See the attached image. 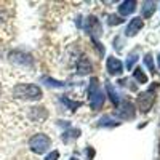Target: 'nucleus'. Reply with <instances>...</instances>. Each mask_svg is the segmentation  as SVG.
<instances>
[{"mask_svg": "<svg viewBox=\"0 0 160 160\" xmlns=\"http://www.w3.org/2000/svg\"><path fill=\"white\" fill-rule=\"evenodd\" d=\"M13 96L19 98V99H40L42 98V90L37 85L19 83L13 88Z\"/></svg>", "mask_w": 160, "mask_h": 160, "instance_id": "obj_1", "label": "nucleus"}, {"mask_svg": "<svg viewBox=\"0 0 160 160\" xmlns=\"http://www.w3.org/2000/svg\"><path fill=\"white\" fill-rule=\"evenodd\" d=\"M88 96H90V106L93 109H99L102 102H104V95L99 88L98 78H91L90 82V90H88Z\"/></svg>", "mask_w": 160, "mask_h": 160, "instance_id": "obj_2", "label": "nucleus"}, {"mask_svg": "<svg viewBox=\"0 0 160 160\" xmlns=\"http://www.w3.org/2000/svg\"><path fill=\"white\" fill-rule=\"evenodd\" d=\"M50 144H51V141H50V138L47 135H35L29 141V148L35 154H43L50 148Z\"/></svg>", "mask_w": 160, "mask_h": 160, "instance_id": "obj_3", "label": "nucleus"}, {"mask_svg": "<svg viewBox=\"0 0 160 160\" xmlns=\"http://www.w3.org/2000/svg\"><path fill=\"white\" fill-rule=\"evenodd\" d=\"M154 101H155L154 88H152V90H148V91H144V93H141V95L138 96V106H139V109H141L142 112H148V111L152 108Z\"/></svg>", "mask_w": 160, "mask_h": 160, "instance_id": "obj_4", "label": "nucleus"}, {"mask_svg": "<svg viewBox=\"0 0 160 160\" xmlns=\"http://www.w3.org/2000/svg\"><path fill=\"white\" fill-rule=\"evenodd\" d=\"M117 115L122 118H135V106H133L130 101H123L122 104L118 106L117 109Z\"/></svg>", "mask_w": 160, "mask_h": 160, "instance_id": "obj_5", "label": "nucleus"}, {"mask_svg": "<svg viewBox=\"0 0 160 160\" xmlns=\"http://www.w3.org/2000/svg\"><path fill=\"white\" fill-rule=\"evenodd\" d=\"M141 28H142V19H141V18H133V19L130 21V24L127 26L125 34H127L128 37H133V35H136V34L141 31Z\"/></svg>", "mask_w": 160, "mask_h": 160, "instance_id": "obj_6", "label": "nucleus"}, {"mask_svg": "<svg viewBox=\"0 0 160 160\" xmlns=\"http://www.w3.org/2000/svg\"><path fill=\"white\" fill-rule=\"evenodd\" d=\"M108 71H109V74L115 75V74H120L123 71V66L117 58H109L108 59Z\"/></svg>", "mask_w": 160, "mask_h": 160, "instance_id": "obj_7", "label": "nucleus"}, {"mask_svg": "<svg viewBox=\"0 0 160 160\" xmlns=\"http://www.w3.org/2000/svg\"><path fill=\"white\" fill-rule=\"evenodd\" d=\"M135 10H136V2H135V0H130V2H122V5L118 7L120 15H123V16L131 15Z\"/></svg>", "mask_w": 160, "mask_h": 160, "instance_id": "obj_8", "label": "nucleus"}, {"mask_svg": "<svg viewBox=\"0 0 160 160\" xmlns=\"http://www.w3.org/2000/svg\"><path fill=\"white\" fill-rule=\"evenodd\" d=\"M77 71L80 75H85L88 72H91V64L87 58H80V61L77 62Z\"/></svg>", "mask_w": 160, "mask_h": 160, "instance_id": "obj_9", "label": "nucleus"}, {"mask_svg": "<svg viewBox=\"0 0 160 160\" xmlns=\"http://www.w3.org/2000/svg\"><path fill=\"white\" fill-rule=\"evenodd\" d=\"M88 34H91L93 35V38L96 40V34L99 32V22H98V19L95 18V16H90L88 18Z\"/></svg>", "mask_w": 160, "mask_h": 160, "instance_id": "obj_10", "label": "nucleus"}, {"mask_svg": "<svg viewBox=\"0 0 160 160\" xmlns=\"http://www.w3.org/2000/svg\"><path fill=\"white\" fill-rule=\"evenodd\" d=\"M154 10H155L154 2H144V3H142V16H144V18H151L152 13H154Z\"/></svg>", "mask_w": 160, "mask_h": 160, "instance_id": "obj_11", "label": "nucleus"}, {"mask_svg": "<svg viewBox=\"0 0 160 160\" xmlns=\"http://www.w3.org/2000/svg\"><path fill=\"white\" fill-rule=\"evenodd\" d=\"M135 78L138 80L139 83H148V75H146L141 69H136L135 71Z\"/></svg>", "mask_w": 160, "mask_h": 160, "instance_id": "obj_12", "label": "nucleus"}, {"mask_svg": "<svg viewBox=\"0 0 160 160\" xmlns=\"http://www.w3.org/2000/svg\"><path fill=\"white\" fill-rule=\"evenodd\" d=\"M106 88H108V91H109L111 101H112L114 104H118V96H117V93H114V90H112V85H111V83H108V85H106Z\"/></svg>", "mask_w": 160, "mask_h": 160, "instance_id": "obj_13", "label": "nucleus"}, {"mask_svg": "<svg viewBox=\"0 0 160 160\" xmlns=\"http://www.w3.org/2000/svg\"><path fill=\"white\" fill-rule=\"evenodd\" d=\"M136 61H138V55H136V53H131V55L128 56V59H127V68L131 69V68H133V64H135Z\"/></svg>", "mask_w": 160, "mask_h": 160, "instance_id": "obj_14", "label": "nucleus"}, {"mask_svg": "<svg viewBox=\"0 0 160 160\" xmlns=\"http://www.w3.org/2000/svg\"><path fill=\"white\" fill-rule=\"evenodd\" d=\"M144 62H146V66H148V68L154 72L155 71V68H154V62H152V56L151 55H146V58H144Z\"/></svg>", "mask_w": 160, "mask_h": 160, "instance_id": "obj_15", "label": "nucleus"}, {"mask_svg": "<svg viewBox=\"0 0 160 160\" xmlns=\"http://www.w3.org/2000/svg\"><path fill=\"white\" fill-rule=\"evenodd\" d=\"M62 102H66V104H68L69 106V108L74 111V109H77V108H80V102H72V101H69L68 98H62Z\"/></svg>", "mask_w": 160, "mask_h": 160, "instance_id": "obj_16", "label": "nucleus"}, {"mask_svg": "<svg viewBox=\"0 0 160 160\" xmlns=\"http://www.w3.org/2000/svg\"><path fill=\"white\" fill-rule=\"evenodd\" d=\"M43 82H47V85H53V87H64V83H59V82H55V80H51V78H48V77H45L43 78Z\"/></svg>", "mask_w": 160, "mask_h": 160, "instance_id": "obj_17", "label": "nucleus"}, {"mask_svg": "<svg viewBox=\"0 0 160 160\" xmlns=\"http://www.w3.org/2000/svg\"><path fill=\"white\" fill-rule=\"evenodd\" d=\"M123 19L122 18H118V16H114V15H111L109 16V24H120Z\"/></svg>", "mask_w": 160, "mask_h": 160, "instance_id": "obj_18", "label": "nucleus"}, {"mask_svg": "<svg viewBox=\"0 0 160 160\" xmlns=\"http://www.w3.org/2000/svg\"><path fill=\"white\" fill-rule=\"evenodd\" d=\"M58 158H59V152H58V151H53L50 155H47L45 160H58Z\"/></svg>", "mask_w": 160, "mask_h": 160, "instance_id": "obj_19", "label": "nucleus"}, {"mask_svg": "<svg viewBox=\"0 0 160 160\" xmlns=\"http://www.w3.org/2000/svg\"><path fill=\"white\" fill-rule=\"evenodd\" d=\"M158 68H160V55H158Z\"/></svg>", "mask_w": 160, "mask_h": 160, "instance_id": "obj_20", "label": "nucleus"}, {"mask_svg": "<svg viewBox=\"0 0 160 160\" xmlns=\"http://www.w3.org/2000/svg\"><path fill=\"white\" fill-rule=\"evenodd\" d=\"M71 160H77V158H71Z\"/></svg>", "mask_w": 160, "mask_h": 160, "instance_id": "obj_21", "label": "nucleus"}]
</instances>
